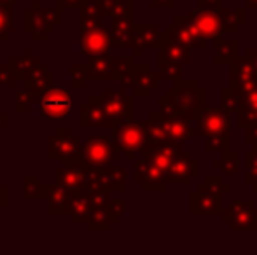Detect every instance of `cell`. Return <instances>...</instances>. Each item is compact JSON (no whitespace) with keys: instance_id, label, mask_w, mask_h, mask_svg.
Listing matches in <instances>:
<instances>
[{"instance_id":"603a6c76","label":"cell","mask_w":257,"mask_h":255,"mask_svg":"<svg viewBox=\"0 0 257 255\" xmlns=\"http://www.w3.org/2000/svg\"><path fill=\"white\" fill-rule=\"evenodd\" d=\"M165 42V32L158 23L137 25L135 27V56H142L144 49H159Z\"/></svg>"},{"instance_id":"b9f144b4","label":"cell","mask_w":257,"mask_h":255,"mask_svg":"<svg viewBox=\"0 0 257 255\" xmlns=\"http://www.w3.org/2000/svg\"><path fill=\"white\" fill-rule=\"evenodd\" d=\"M245 182L257 191V152L254 149L245 154Z\"/></svg>"},{"instance_id":"f1b7e54d","label":"cell","mask_w":257,"mask_h":255,"mask_svg":"<svg viewBox=\"0 0 257 255\" xmlns=\"http://www.w3.org/2000/svg\"><path fill=\"white\" fill-rule=\"evenodd\" d=\"M16 2L20 0H0V42L7 41L9 35L16 32Z\"/></svg>"},{"instance_id":"44dd1931","label":"cell","mask_w":257,"mask_h":255,"mask_svg":"<svg viewBox=\"0 0 257 255\" xmlns=\"http://www.w3.org/2000/svg\"><path fill=\"white\" fill-rule=\"evenodd\" d=\"M135 13L119 14L110 18V39L112 49L117 48H133L135 44Z\"/></svg>"},{"instance_id":"74e56055","label":"cell","mask_w":257,"mask_h":255,"mask_svg":"<svg viewBox=\"0 0 257 255\" xmlns=\"http://www.w3.org/2000/svg\"><path fill=\"white\" fill-rule=\"evenodd\" d=\"M213 166L219 168L226 177H233V175H236L240 171V154L236 150L222 152V157L213 161Z\"/></svg>"},{"instance_id":"f5cc1de1","label":"cell","mask_w":257,"mask_h":255,"mask_svg":"<svg viewBox=\"0 0 257 255\" xmlns=\"http://www.w3.org/2000/svg\"><path fill=\"white\" fill-rule=\"evenodd\" d=\"M245 55L250 56V58L254 60V63L257 65V49H255V48H248L247 51H245Z\"/></svg>"},{"instance_id":"816d5d0a","label":"cell","mask_w":257,"mask_h":255,"mask_svg":"<svg viewBox=\"0 0 257 255\" xmlns=\"http://www.w3.org/2000/svg\"><path fill=\"white\" fill-rule=\"evenodd\" d=\"M9 126V116H7L6 112H2L0 110V129H4V128H7Z\"/></svg>"},{"instance_id":"ee69618b","label":"cell","mask_w":257,"mask_h":255,"mask_svg":"<svg viewBox=\"0 0 257 255\" xmlns=\"http://www.w3.org/2000/svg\"><path fill=\"white\" fill-rule=\"evenodd\" d=\"M16 82H18V77L13 68H11V65L7 62L0 63V86H2V88L16 89Z\"/></svg>"},{"instance_id":"d4e9b609","label":"cell","mask_w":257,"mask_h":255,"mask_svg":"<svg viewBox=\"0 0 257 255\" xmlns=\"http://www.w3.org/2000/svg\"><path fill=\"white\" fill-rule=\"evenodd\" d=\"M54 81H56V77H54V72H49L48 65L41 63L34 72H32L30 77L25 79L23 86L34 89L35 95H37L39 98L42 100V96H44L46 93L49 91V89L54 88Z\"/></svg>"},{"instance_id":"ab89813d","label":"cell","mask_w":257,"mask_h":255,"mask_svg":"<svg viewBox=\"0 0 257 255\" xmlns=\"http://www.w3.org/2000/svg\"><path fill=\"white\" fill-rule=\"evenodd\" d=\"M88 67L86 63H74L70 67V88L75 89H86L88 88Z\"/></svg>"},{"instance_id":"ac0fdd59","label":"cell","mask_w":257,"mask_h":255,"mask_svg":"<svg viewBox=\"0 0 257 255\" xmlns=\"http://www.w3.org/2000/svg\"><path fill=\"white\" fill-rule=\"evenodd\" d=\"M79 44H81V55L91 56V55H102V53L112 51V39H110V28L105 25L88 30H79Z\"/></svg>"},{"instance_id":"5bb4252c","label":"cell","mask_w":257,"mask_h":255,"mask_svg":"<svg viewBox=\"0 0 257 255\" xmlns=\"http://www.w3.org/2000/svg\"><path fill=\"white\" fill-rule=\"evenodd\" d=\"M198 135L213 136V135H231V112L220 107L206 105L196 117Z\"/></svg>"},{"instance_id":"c3c4849f","label":"cell","mask_w":257,"mask_h":255,"mask_svg":"<svg viewBox=\"0 0 257 255\" xmlns=\"http://www.w3.org/2000/svg\"><path fill=\"white\" fill-rule=\"evenodd\" d=\"M151 7L159 9V7H166V9H173L175 7V0H151Z\"/></svg>"},{"instance_id":"d590c367","label":"cell","mask_w":257,"mask_h":255,"mask_svg":"<svg viewBox=\"0 0 257 255\" xmlns=\"http://www.w3.org/2000/svg\"><path fill=\"white\" fill-rule=\"evenodd\" d=\"M48 196V184H42L37 175H25L23 177V199L41 201Z\"/></svg>"},{"instance_id":"8d00e7d4","label":"cell","mask_w":257,"mask_h":255,"mask_svg":"<svg viewBox=\"0 0 257 255\" xmlns=\"http://www.w3.org/2000/svg\"><path fill=\"white\" fill-rule=\"evenodd\" d=\"M95 2L98 4L105 18L135 13V4L132 0H95Z\"/></svg>"},{"instance_id":"4fadbf2b","label":"cell","mask_w":257,"mask_h":255,"mask_svg":"<svg viewBox=\"0 0 257 255\" xmlns=\"http://www.w3.org/2000/svg\"><path fill=\"white\" fill-rule=\"evenodd\" d=\"M72 112V93L68 89L53 88L39 103V117L44 121L68 119Z\"/></svg>"},{"instance_id":"681fc988","label":"cell","mask_w":257,"mask_h":255,"mask_svg":"<svg viewBox=\"0 0 257 255\" xmlns=\"http://www.w3.org/2000/svg\"><path fill=\"white\" fill-rule=\"evenodd\" d=\"M9 194H7V185L0 184V208H6L7 203H9Z\"/></svg>"},{"instance_id":"52a82bcc","label":"cell","mask_w":257,"mask_h":255,"mask_svg":"<svg viewBox=\"0 0 257 255\" xmlns=\"http://www.w3.org/2000/svg\"><path fill=\"white\" fill-rule=\"evenodd\" d=\"M117 143L112 135H89L81 147V157L91 168H105L119 159Z\"/></svg>"},{"instance_id":"e0dca14e","label":"cell","mask_w":257,"mask_h":255,"mask_svg":"<svg viewBox=\"0 0 257 255\" xmlns=\"http://www.w3.org/2000/svg\"><path fill=\"white\" fill-rule=\"evenodd\" d=\"M79 126L82 129L89 128H112V121L108 119L103 105V96L91 95L79 107Z\"/></svg>"},{"instance_id":"7bdbcfd3","label":"cell","mask_w":257,"mask_h":255,"mask_svg":"<svg viewBox=\"0 0 257 255\" xmlns=\"http://www.w3.org/2000/svg\"><path fill=\"white\" fill-rule=\"evenodd\" d=\"M182 65L175 63H166L159 62V75H161V81H180L182 79Z\"/></svg>"},{"instance_id":"1f68e13d","label":"cell","mask_w":257,"mask_h":255,"mask_svg":"<svg viewBox=\"0 0 257 255\" xmlns=\"http://www.w3.org/2000/svg\"><path fill=\"white\" fill-rule=\"evenodd\" d=\"M93 210V197L89 191H79L75 196L74 206H72L70 220L72 224H86L88 217Z\"/></svg>"},{"instance_id":"3957f363","label":"cell","mask_w":257,"mask_h":255,"mask_svg":"<svg viewBox=\"0 0 257 255\" xmlns=\"http://www.w3.org/2000/svg\"><path fill=\"white\" fill-rule=\"evenodd\" d=\"M63 23V11L41 7L39 0H32L23 9V28L34 42H44Z\"/></svg>"},{"instance_id":"8fae6325","label":"cell","mask_w":257,"mask_h":255,"mask_svg":"<svg viewBox=\"0 0 257 255\" xmlns=\"http://www.w3.org/2000/svg\"><path fill=\"white\" fill-rule=\"evenodd\" d=\"M159 81H161V75H159V72H154L149 63H137L132 70H128L122 75L119 82L122 88H132L135 96H151L159 86Z\"/></svg>"},{"instance_id":"ffe728a7","label":"cell","mask_w":257,"mask_h":255,"mask_svg":"<svg viewBox=\"0 0 257 255\" xmlns=\"http://www.w3.org/2000/svg\"><path fill=\"white\" fill-rule=\"evenodd\" d=\"M198 175V161L191 156L189 150H180L172 161L170 168L166 170V182L172 184H184L189 185L191 178Z\"/></svg>"},{"instance_id":"484cf974","label":"cell","mask_w":257,"mask_h":255,"mask_svg":"<svg viewBox=\"0 0 257 255\" xmlns=\"http://www.w3.org/2000/svg\"><path fill=\"white\" fill-rule=\"evenodd\" d=\"M159 51V62L175 63V65H189L191 63V48L180 44L177 41H168L165 39Z\"/></svg>"},{"instance_id":"f907efd6","label":"cell","mask_w":257,"mask_h":255,"mask_svg":"<svg viewBox=\"0 0 257 255\" xmlns=\"http://www.w3.org/2000/svg\"><path fill=\"white\" fill-rule=\"evenodd\" d=\"M200 7H222V0H198Z\"/></svg>"},{"instance_id":"f35d334b","label":"cell","mask_w":257,"mask_h":255,"mask_svg":"<svg viewBox=\"0 0 257 255\" xmlns=\"http://www.w3.org/2000/svg\"><path fill=\"white\" fill-rule=\"evenodd\" d=\"M222 107L226 110H229L231 114H238L240 112V107H241V96L240 91H238L234 86H227V88H222Z\"/></svg>"},{"instance_id":"4dcf8cb0","label":"cell","mask_w":257,"mask_h":255,"mask_svg":"<svg viewBox=\"0 0 257 255\" xmlns=\"http://www.w3.org/2000/svg\"><path fill=\"white\" fill-rule=\"evenodd\" d=\"M213 49H215V65H231L238 58V49L240 44L238 41H226V39L219 37L213 41Z\"/></svg>"},{"instance_id":"60d3db41","label":"cell","mask_w":257,"mask_h":255,"mask_svg":"<svg viewBox=\"0 0 257 255\" xmlns=\"http://www.w3.org/2000/svg\"><path fill=\"white\" fill-rule=\"evenodd\" d=\"M206 152H227L231 150V135H213L206 136Z\"/></svg>"},{"instance_id":"7402d4cb","label":"cell","mask_w":257,"mask_h":255,"mask_svg":"<svg viewBox=\"0 0 257 255\" xmlns=\"http://www.w3.org/2000/svg\"><path fill=\"white\" fill-rule=\"evenodd\" d=\"M79 189H68L60 184H48V215H70Z\"/></svg>"},{"instance_id":"83f0119b","label":"cell","mask_w":257,"mask_h":255,"mask_svg":"<svg viewBox=\"0 0 257 255\" xmlns=\"http://www.w3.org/2000/svg\"><path fill=\"white\" fill-rule=\"evenodd\" d=\"M7 63H9L11 68L14 70L18 81L23 82L25 79L30 77L32 72L41 65V58H39V56H34L32 55V49L27 48V49H23V55H21L20 58H16V56H9V58H7Z\"/></svg>"},{"instance_id":"7a4b0ae2","label":"cell","mask_w":257,"mask_h":255,"mask_svg":"<svg viewBox=\"0 0 257 255\" xmlns=\"http://www.w3.org/2000/svg\"><path fill=\"white\" fill-rule=\"evenodd\" d=\"M231 191V184H226L222 175H206L203 184L189 194V211L193 217L206 215H220L222 208V194Z\"/></svg>"},{"instance_id":"277c9868","label":"cell","mask_w":257,"mask_h":255,"mask_svg":"<svg viewBox=\"0 0 257 255\" xmlns=\"http://www.w3.org/2000/svg\"><path fill=\"white\" fill-rule=\"evenodd\" d=\"M110 135L114 136L119 150L128 161H133L137 154H144L151 147V138L146 131L144 123H137L135 119H124L115 123L110 128Z\"/></svg>"},{"instance_id":"7dc6e473","label":"cell","mask_w":257,"mask_h":255,"mask_svg":"<svg viewBox=\"0 0 257 255\" xmlns=\"http://www.w3.org/2000/svg\"><path fill=\"white\" fill-rule=\"evenodd\" d=\"M54 9L65 11V9H81L86 4V0H54Z\"/></svg>"},{"instance_id":"d6986e66","label":"cell","mask_w":257,"mask_h":255,"mask_svg":"<svg viewBox=\"0 0 257 255\" xmlns=\"http://www.w3.org/2000/svg\"><path fill=\"white\" fill-rule=\"evenodd\" d=\"M165 39H168V41H177L191 49H194V48L205 49L206 44H208V41L201 37V35L191 27V23L187 21V16H177L175 21L166 27Z\"/></svg>"},{"instance_id":"bcb514c9","label":"cell","mask_w":257,"mask_h":255,"mask_svg":"<svg viewBox=\"0 0 257 255\" xmlns=\"http://www.w3.org/2000/svg\"><path fill=\"white\" fill-rule=\"evenodd\" d=\"M238 126L241 129L257 126V112H245L238 114Z\"/></svg>"},{"instance_id":"e575fe53","label":"cell","mask_w":257,"mask_h":255,"mask_svg":"<svg viewBox=\"0 0 257 255\" xmlns=\"http://www.w3.org/2000/svg\"><path fill=\"white\" fill-rule=\"evenodd\" d=\"M39 103H41V98L35 95L34 89L27 88V86L14 89V110L18 114L32 112L34 105H39Z\"/></svg>"},{"instance_id":"5b68a950","label":"cell","mask_w":257,"mask_h":255,"mask_svg":"<svg viewBox=\"0 0 257 255\" xmlns=\"http://www.w3.org/2000/svg\"><path fill=\"white\" fill-rule=\"evenodd\" d=\"M54 182L68 189H79V191L98 189L96 168L86 164L82 157L67 159L63 161V164L54 168Z\"/></svg>"},{"instance_id":"11a10c76","label":"cell","mask_w":257,"mask_h":255,"mask_svg":"<svg viewBox=\"0 0 257 255\" xmlns=\"http://www.w3.org/2000/svg\"><path fill=\"white\" fill-rule=\"evenodd\" d=\"M133 2H151V0H133Z\"/></svg>"},{"instance_id":"9c48e42d","label":"cell","mask_w":257,"mask_h":255,"mask_svg":"<svg viewBox=\"0 0 257 255\" xmlns=\"http://www.w3.org/2000/svg\"><path fill=\"white\" fill-rule=\"evenodd\" d=\"M81 138L70 128H56L46 140V157L49 161H67L81 157Z\"/></svg>"},{"instance_id":"836d02e7","label":"cell","mask_w":257,"mask_h":255,"mask_svg":"<svg viewBox=\"0 0 257 255\" xmlns=\"http://www.w3.org/2000/svg\"><path fill=\"white\" fill-rule=\"evenodd\" d=\"M240 91L241 107L238 114L245 112H257V79L250 82H241V84H231Z\"/></svg>"},{"instance_id":"6da1fadb","label":"cell","mask_w":257,"mask_h":255,"mask_svg":"<svg viewBox=\"0 0 257 255\" xmlns=\"http://www.w3.org/2000/svg\"><path fill=\"white\" fill-rule=\"evenodd\" d=\"M166 98L173 112L187 121H194L206 107V89L196 79H180L173 88H168Z\"/></svg>"},{"instance_id":"8992f818","label":"cell","mask_w":257,"mask_h":255,"mask_svg":"<svg viewBox=\"0 0 257 255\" xmlns=\"http://www.w3.org/2000/svg\"><path fill=\"white\" fill-rule=\"evenodd\" d=\"M132 56H112L110 53L91 55L86 60L89 81H121L122 75L135 67Z\"/></svg>"},{"instance_id":"f6af8a7d","label":"cell","mask_w":257,"mask_h":255,"mask_svg":"<svg viewBox=\"0 0 257 255\" xmlns=\"http://www.w3.org/2000/svg\"><path fill=\"white\" fill-rule=\"evenodd\" d=\"M126 208H128V203L126 199H114L110 201V211H112V217H114V222L117 224L121 220V217L126 213Z\"/></svg>"},{"instance_id":"cb8c5ba5","label":"cell","mask_w":257,"mask_h":255,"mask_svg":"<svg viewBox=\"0 0 257 255\" xmlns=\"http://www.w3.org/2000/svg\"><path fill=\"white\" fill-rule=\"evenodd\" d=\"M96 184L98 189L110 192H126L128 191V173L124 168L105 166L96 170Z\"/></svg>"},{"instance_id":"db71d44e","label":"cell","mask_w":257,"mask_h":255,"mask_svg":"<svg viewBox=\"0 0 257 255\" xmlns=\"http://www.w3.org/2000/svg\"><path fill=\"white\" fill-rule=\"evenodd\" d=\"M241 4H245L247 9H257V0H240Z\"/></svg>"},{"instance_id":"9a60e30c","label":"cell","mask_w":257,"mask_h":255,"mask_svg":"<svg viewBox=\"0 0 257 255\" xmlns=\"http://www.w3.org/2000/svg\"><path fill=\"white\" fill-rule=\"evenodd\" d=\"M93 197V210L86 222L88 231H110L115 224L110 211V191L105 189H88Z\"/></svg>"},{"instance_id":"2e32d148","label":"cell","mask_w":257,"mask_h":255,"mask_svg":"<svg viewBox=\"0 0 257 255\" xmlns=\"http://www.w3.org/2000/svg\"><path fill=\"white\" fill-rule=\"evenodd\" d=\"M133 180L137 185L142 187L146 192H165L168 189L166 184V175L161 168H158L149 157L142 156L135 163V171H133Z\"/></svg>"},{"instance_id":"30bf717a","label":"cell","mask_w":257,"mask_h":255,"mask_svg":"<svg viewBox=\"0 0 257 255\" xmlns=\"http://www.w3.org/2000/svg\"><path fill=\"white\" fill-rule=\"evenodd\" d=\"M102 96L107 116L112 121V126L115 123H119V121L135 119V95H128V89L126 88L121 86L117 91L105 88Z\"/></svg>"},{"instance_id":"ba28073f","label":"cell","mask_w":257,"mask_h":255,"mask_svg":"<svg viewBox=\"0 0 257 255\" xmlns=\"http://www.w3.org/2000/svg\"><path fill=\"white\" fill-rule=\"evenodd\" d=\"M222 224L233 232H257V206L254 201L234 199L220 213Z\"/></svg>"},{"instance_id":"4316f807","label":"cell","mask_w":257,"mask_h":255,"mask_svg":"<svg viewBox=\"0 0 257 255\" xmlns=\"http://www.w3.org/2000/svg\"><path fill=\"white\" fill-rule=\"evenodd\" d=\"M257 79V65L250 56L245 55L243 58L238 56L229 65V84H241V82H250Z\"/></svg>"},{"instance_id":"d6a6232c","label":"cell","mask_w":257,"mask_h":255,"mask_svg":"<svg viewBox=\"0 0 257 255\" xmlns=\"http://www.w3.org/2000/svg\"><path fill=\"white\" fill-rule=\"evenodd\" d=\"M220 16H222V28L224 34H236L241 25L247 23V7L240 9H229V7H220Z\"/></svg>"},{"instance_id":"f546056e","label":"cell","mask_w":257,"mask_h":255,"mask_svg":"<svg viewBox=\"0 0 257 255\" xmlns=\"http://www.w3.org/2000/svg\"><path fill=\"white\" fill-rule=\"evenodd\" d=\"M103 13L95 0H86L84 6L79 9V30H88L103 25Z\"/></svg>"},{"instance_id":"7c38bea8","label":"cell","mask_w":257,"mask_h":255,"mask_svg":"<svg viewBox=\"0 0 257 255\" xmlns=\"http://www.w3.org/2000/svg\"><path fill=\"white\" fill-rule=\"evenodd\" d=\"M187 21L206 41L213 42L224 35L220 7H198L187 14Z\"/></svg>"}]
</instances>
